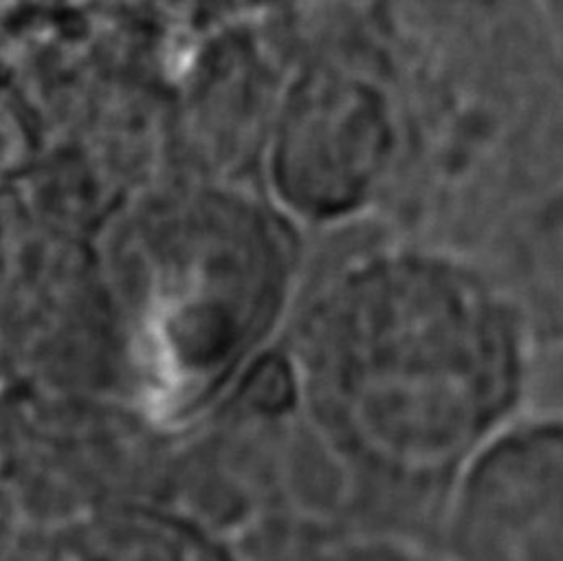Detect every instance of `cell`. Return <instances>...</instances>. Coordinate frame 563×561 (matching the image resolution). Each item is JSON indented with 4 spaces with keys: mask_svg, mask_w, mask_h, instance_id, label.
Masks as SVG:
<instances>
[{
    "mask_svg": "<svg viewBox=\"0 0 563 561\" xmlns=\"http://www.w3.org/2000/svg\"><path fill=\"white\" fill-rule=\"evenodd\" d=\"M471 561H563V407L523 414L482 464L464 513Z\"/></svg>",
    "mask_w": 563,
    "mask_h": 561,
    "instance_id": "obj_1",
    "label": "cell"
},
{
    "mask_svg": "<svg viewBox=\"0 0 563 561\" xmlns=\"http://www.w3.org/2000/svg\"><path fill=\"white\" fill-rule=\"evenodd\" d=\"M504 290L539 354H563V176L517 207L504 246Z\"/></svg>",
    "mask_w": 563,
    "mask_h": 561,
    "instance_id": "obj_2",
    "label": "cell"
},
{
    "mask_svg": "<svg viewBox=\"0 0 563 561\" xmlns=\"http://www.w3.org/2000/svg\"><path fill=\"white\" fill-rule=\"evenodd\" d=\"M292 394L288 370L279 361H266L251 372L244 385V398L260 411L282 409Z\"/></svg>",
    "mask_w": 563,
    "mask_h": 561,
    "instance_id": "obj_3",
    "label": "cell"
},
{
    "mask_svg": "<svg viewBox=\"0 0 563 561\" xmlns=\"http://www.w3.org/2000/svg\"><path fill=\"white\" fill-rule=\"evenodd\" d=\"M539 7V13L563 55V0H534Z\"/></svg>",
    "mask_w": 563,
    "mask_h": 561,
    "instance_id": "obj_4",
    "label": "cell"
}]
</instances>
